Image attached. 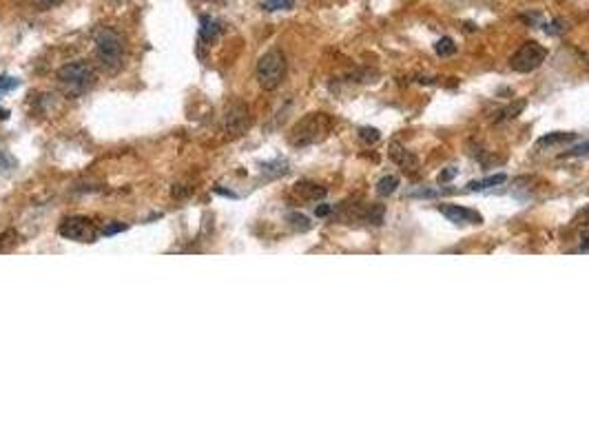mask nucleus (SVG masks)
Here are the masks:
<instances>
[{"label":"nucleus","mask_w":589,"mask_h":443,"mask_svg":"<svg viewBox=\"0 0 589 443\" xmlns=\"http://www.w3.org/2000/svg\"><path fill=\"white\" fill-rule=\"evenodd\" d=\"M332 129V120L328 113H308L291 129L288 134V142L293 147H308L315 142L323 140Z\"/></svg>","instance_id":"obj_1"},{"label":"nucleus","mask_w":589,"mask_h":443,"mask_svg":"<svg viewBox=\"0 0 589 443\" xmlns=\"http://www.w3.org/2000/svg\"><path fill=\"white\" fill-rule=\"evenodd\" d=\"M122 38H120V33L113 31V29H100L98 33H95V58H98V63L104 71H111V74H115V71L122 67Z\"/></svg>","instance_id":"obj_2"},{"label":"nucleus","mask_w":589,"mask_h":443,"mask_svg":"<svg viewBox=\"0 0 589 443\" xmlns=\"http://www.w3.org/2000/svg\"><path fill=\"white\" fill-rule=\"evenodd\" d=\"M58 82L69 95H82L84 91L93 87L95 71L89 63L76 60V63H69L58 69Z\"/></svg>","instance_id":"obj_3"},{"label":"nucleus","mask_w":589,"mask_h":443,"mask_svg":"<svg viewBox=\"0 0 589 443\" xmlns=\"http://www.w3.org/2000/svg\"><path fill=\"white\" fill-rule=\"evenodd\" d=\"M255 76H257V82L261 89L266 91H273L277 89L284 78H286V58L280 49H271L266 51L257 63V69H255Z\"/></svg>","instance_id":"obj_4"},{"label":"nucleus","mask_w":589,"mask_h":443,"mask_svg":"<svg viewBox=\"0 0 589 443\" xmlns=\"http://www.w3.org/2000/svg\"><path fill=\"white\" fill-rule=\"evenodd\" d=\"M547 58V49L538 42H525L519 51H516L510 60V67L519 74H530V71L538 69L545 63Z\"/></svg>","instance_id":"obj_5"},{"label":"nucleus","mask_w":589,"mask_h":443,"mask_svg":"<svg viewBox=\"0 0 589 443\" xmlns=\"http://www.w3.org/2000/svg\"><path fill=\"white\" fill-rule=\"evenodd\" d=\"M60 235L67 239H74V242H95L98 229H95L93 222L87 218H67L60 224Z\"/></svg>","instance_id":"obj_6"},{"label":"nucleus","mask_w":589,"mask_h":443,"mask_svg":"<svg viewBox=\"0 0 589 443\" xmlns=\"http://www.w3.org/2000/svg\"><path fill=\"white\" fill-rule=\"evenodd\" d=\"M250 127V111L244 102H233L226 106L224 113V131L228 136H242Z\"/></svg>","instance_id":"obj_7"},{"label":"nucleus","mask_w":589,"mask_h":443,"mask_svg":"<svg viewBox=\"0 0 589 443\" xmlns=\"http://www.w3.org/2000/svg\"><path fill=\"white\" fill-rule=\"evenodd\" d=\"M439 211L454 224H481V215L472 209H465L459 204H448V207H441Z\"/></svg>","instance_id":"obj_8"},{"label":"nucleus","mask_w":589,"mask_h":443,"mask_svg":"<svg viewBox=\"0 0 589 443\" xmlns=\"http://www.w3.org/2000/svg\"><path fill=\"white\" fill-rule=\"evenodd\" d=\"M390 158L401 166L403 171H408V173H412V171H417V158L414 155L408 151V149H403L401 145H392L390 147Z\"/></svg>","instance_id":"obj_9"},{"label":"nucleus","mask_w":589,"mask_h":443,"mask_svg":"<svg viewBox=\"0 0 589 443\" xmlns=\"http://www.w3.org/2000/svg\"><path fill=\"white\" fill-rule=\"evenodd\" d=\"M293 195H297L299 200H321L326 198V188L312 182H297L293 188Z\"/></svg>","instance_id":"obj_10"},{"label":"nucleus","mask_w":589,"mask_h":443,"mask_svg":"<svg viewBox=\"0 0 589 443\" xmlns=\"http://www.w3.org/2000/svg\"><path fill=\"white\" fill-rule=\"evenodd\" d=\"M505 177L503 173H499V175H490V177H483V179H476V182H470L467 184V188L470 191H485V188H492V186H501V184H505Z\"/></svg>","instance_id":"obj_11"},{"label":"nucleus","mask_w":589,"mask_h":443,"mask_svg":"<svg viewBox=\"0 0 589 443\" xmlns=\"http://www.w3.org/2000/svg\"><path fill=\"white\" fill-rule=\"evenodd\" d=\"M396 188H399V177H394V175H386V177H381L379 182H377V193L381 198L392 195Z\"/></svg>","instance_id":"obj_12"},{"label":"nucleus","mask_w":589,"mask_h":443,"mask_svg":"<svg viewBox=\"0 0 589 443\" xmlns=\"http://www.w3.org/2000/svg\"><path fill=\"white\" fill-rule=\"evenodd\" d=\"M576 134H567V131H558V134H549L545 138L538 140V147H547V145H563V142H574Z\"/></svg>","instance_id":"obj_13"},{"label":"nucleus","mask_w":589,"mask_h":443,"mask_svg":"<svg viewBox=\"0 0 589 443\" xmlns=\"http://www.w3.org/2000/svg\"><path fill=\"white\" fill-rule=\"evenodd\" d=\"M18 244V233L14 229H7L0 233V253H9V250H14Z\"/></svg>","instance_id":"obj_14"},{"label":"nucleus","mask_w":589,"mask_h":443,"mask_svg":"<svg viewBox=\"0 0 589 443\" xmlns=\"http://www.w3.org/2000/svg\"><path fill=\"white\" fill-rule=\"evenodd\" d=\"M200 33H202L204 40H213L215 35L220 33V25L213 18H202V31Z\"/></svg>","instance_id":"obj_15"},{"label":"nucleus","mask_w":589,"mask_h":443,"mask_svg":"<svg viewBox=\"0 0 589 443\" xmlns=\"http://www.w3.org/2000/svg\"><path fill=\"white\" fill-rule=\"evenodd\" d=\"M295 7V0H264L261 9L266 11H284V9H293Z\"/></svg>","instance_id":"obj_16"},{"label":"nucleus","mask_w":589,"mask_h":443,"mask_svg":"<svg viewBox=\"0 0 589 443\" xmlns=\"http://www.w3.org/2000/svg\"><path fill=\"white\" fill-rule=\"evenodd\" d=\"M435 51H437V56H441V58H448V56H452V54L456 51V45H454L452 38H441V40L435 45Z\"/></svg>","instance_id":"obj_17"},{"label":"nucleus","mask_w":589,"mask_h":443,"mask_svg":"<svg viewBox=\"0 0 589 443\" xmlns=\"http://www.w3.org/2000/svg\"><path fill=\"white\" fill-rule=\"evenodd\" d=\"M288 222H291V226L293 229H297V231H308L310 229V220L306 218V215H302V213H291L288 215Z\"/></svg>","instance_id":"obj_18"},{"label":"nucleus","mask_w":589,"mask_h":443,"mask_svg":"<svg viewBox=\"0 0 589 443\" xmlns=\"http://www.w3.org/2000/svg\"><path fill=\"white\" fill-rule=\"evenodd\" d=\"M379 138H381V134L377 129H372V127L359 129V140L366 142V145H375V142H379Z\"/></svg>","instance_id":"obj_19"},{"label":"nucleus","mask_w":589,"mask_h":443,"mask_svg":"<svg viewBox=\"0 0 589 443\" xmlns=\"http://www.w3.org/2000/svg\"><path fill=\"white\" fill-rule=\"evenodd\" d=\"M127 229H129V226L120 222V224H109V226H104L102 233H104V235H115V233H122V231H127Z\"/></svg>","instance_id":"obj_20"},{"label":"nucleus","mask_w":589,"mask_h":443,"mask_svg":"<svg viewBox=\"0 0 589 443\" xmlns=\"http://www.w3.org/2000/svg\"><path fill=\"white\" fill-rule=\"evenodd\" d=\"M18 85H20V82H18L16 78H0V93L14 89V87H18Z\"/></svg>","instance_id":"obj_21"},{"label":"nucleus","mask_w":589,"mask_h":443,"mask_svg":"<svg viewBox=\"0 0 589 443\" xmlns=\"http://www.w3.org/2000/svg\"><path fill=\"white\" fill-rule=\"evenodd\" d=\"M587 153H589V142H583V145L570 149V153H565V155H572V158H576V155H587Z\"/></svg>","instance_id":"obj_22"},{"label":"nucleus","mask_w":589,"mask_h":443,"mask_svg":"<svg viewBox=\"0 0 589 443\" xmlns=\"http://www.w3.org/2000/svg\"><path fill=\"white\" fill-rule=\"evenodd\" d=\"M456 173H459L456 169H446V171H441V173H439V177H437V179H439V182H450V179H454V177H456Z\"/></svg>","instance_id":"obj_23"},{"label":"nucleus","mask_w":589,"mask_h":443,"mask_svg":"<svg viewBox=\"0 0 589 443\" xmlns=\"http://www.w3.org/2000/svg\"><path fill=\"white\" fill-rule=\"evenodd\" d=\"M330 211H332V207H330V204L317 207V215H319V218H323V215H330Z\"/></svg>","instance_id":"obj_24"},{"label":"nucleus","mask_w":589,"mask_h":443,"mask_svg":"<svg viewBox=\"0 0 589 443\" xmlns=\"http://www.w3.org/2000/svg\"><path fill=\"white\" fill-rule=\"evenodd\" d=\"M40 5H45V7H56V5H60L63 3V0H38Z\"/></svg>","instance_id":"obj_25"}]
</instances>
